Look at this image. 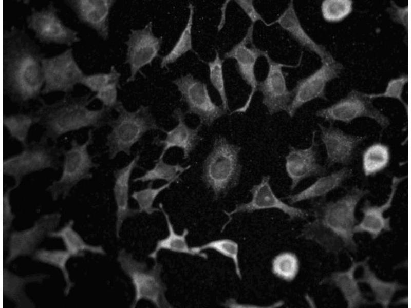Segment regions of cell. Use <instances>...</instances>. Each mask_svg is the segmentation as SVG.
<instances>
[{"label":"cell","mask_w":411,"mask_h":308,"mask_svg":"<svg viewBox=\"0 0 411 308\" xmlns=\"http://www.w3.org/2000/svg\"><path fill=\"white\" fill-rule=\"evenodd\" d=\"M40 46L23 28L3 32L4 93L21 107L39 102L44 86Z\"/></svg>","instance_id":"cell-1"},{"label":"cell","mask_w":411,"mask_h":308,"mask_svg":"<svg viewBox=\"0 0 411 308\" xmlns=\"http://www.w3.org/2000/svg\"><path fill=\"white\" fill-rule=\"evenodd\" d=\"M91 92L81 95L71 93L51 103L43 99L34 111L37 124L41 126L43 137L55 143L63 135L86 128L99 129L108 125L111 118V109L102 106L100 109L89 108L94 100Z\"/></svg>","instance_id":"cell-2"},{"label":"cell","mask_w":411,"mask_h":308,"mask_svg":"<svg viewBox=\"0 0 411 308\" xmlns=\"http://www.w3.org/2000/svg\"><path fill=\"white\" fill-rule=\"evenodd\" d=\"M240 150L239 146L230 142L223 136L215 138L212 149L203 163L201 180L212 191L215 200L224 197L238 185L242 171Z\"/></svg>","instance_id":"cell-3"},{"label":"cell","mask_w":411,"mask_h":308,"mask_svg":"<svg viewBox=\"0 0 411 308\" xmlns=\"http://www.w3.org/2000/svg\"><path fill=\"white\" fill-rule=\"evenodd\" d=\"M114 109L118 116L108 123L111 129L105 142L110 160L120 152L130 156L133 146L147 132L165 130L157 123L149 106L141 105L136 110L130 111L119 101Z\"/></svg>","instance_id":"cell-4"},{"label":"cell","mask_w":411,"mask_h":308,"mask_svg":"<svg viewBox=\"0 0 411 308\" xmlns=\"http://www.w3.org/2000/svg\"><path fill=\"white\" fill-rule=\"evenodd\" d=\"M370 191L353 186L335 201H327L325 198L311 202V212L338 235L345 243L347 250L357 252L354 239V227L358 223L356 209L360 200Z\"/></svg>","instance_id":"cell-5"},{"label":"cell","mask_w":411,"mask_h":308,"mask_svg":"<svg viewBox=\"0 0 411 308\" xmlns=\"http://www.w3.org/2000/svg\"><path fill=\"white\" fill-rule=\"evenodd\" d=\"M64 149L41 136L23 146L18 153L3 161V175L13 179L17 188L24 178L47 169L57 170L62 165L61 160Z\"/></svg>","instance_id":"cell-6"},{"label":"cell","mask_w":411,"mask_h":308,"mask_svg":"<svg viewBox=\"0 0 411 308\" xmlns=\"http://www.w3.org/2000/svg\"><path fill=\"white\" fill-rule=\"evenodd\" d=\"M93 141V132L90 129L83 143H80L72 139L70 147L64 149L61 175L46 188L53 201L66 198L80 182L92 178V169L99 167L88 150Z\"/></svg>","instance_id":"cell-7"},{"label":"cell","mask_w":411,"mask_h":308,"mask_svg":"<svg viewBox=\"0 0 411 308\" xmlns=\"http://www.w3.org/2000/svg\"><path fill=\"white\" fill-rule=\"evenodd\" d=\"M117 260L134 287L135 298L130 307H135L142 299L150 301L158 308L172 307L165 296L166 287L160 277L162 265L160 263L156 262L151 270H147L145 263L134 259L124 249L119 251Z\"/></svg>","instance_id":"cell-8"},{"label":"cell","mask_w":411,"mask_h":308,"mask_svg":"<svg viewBox=\"0 0 411 308\" xmlns=\"http://www.w3.org/2000/svg\"><path fill=\"white\" fill-rule=\"evenodd\" d=\"M315 115L331 125L335 122L348 125L357 119L367 118L379 125L381 134L390 124L389 118L374 105L368 93L356 89L331 105L317 110Z\"/></svg>","instance_id":"cell-9"},{"label":"cell","mask_w":411,"mask_h":308,"mask_svg":"<svg viewBox=\"0 0 411 308\" xmlns=\"http://www.w3.org/2000/svg\"><path fill=\"white\" fill-rule=\"evenodd\" d=\"M59 13L53 2L41 9L32 7L26 18L27 27L41 43L71 47L80 42L81 38L77 30L64 23Z\"/></svg>","instance_id":"cell-10"},{"label":"cell","mask_w":411,"mask_h":308,"mask_svg":"<svg viewBox=\"0 0 411 308\" xmlns=\"http://www.w3.org/2000/svg\"><path fill=\"white\" fill-rule=\"evenodd\" d=\"M44 86L42 95L54 92L71 94L85 74L77 62L72 48L42 60Z\"/></svg>","instance_id":"cell-11"},{"label":"cell","mask_w":411,"mask_h":308,"mask_svg":"<svg viewBox=\"0 0 411 308\" xmlns=\"http://www.w3.org/2000/svg\"><path fill=\"white\" fill-rule=\"evenodd\" d=\"M172 83L180 93V101L187 105L185 114L197 116L202 125L211 126L227 113L221 106L212 100L207 84L191 73L181 75L172 80Z\"/></svg>","instance_id":"cell-12"},{"label":"cell","mask_w":411,"mask_h":308,"mask_svg":"<svg viewBox=\"0 0 411 308\" xmlns=\"http://www.w3.org/2000/svg\"><path fill=\"white\" fill-rule=\"evenodd\" d=\"M163 37L156 36L153 32V23L149 21L143 28L130 30L128 40L125 42L126 54L125 64H128L130 75L126 82H134L137 74H142L141 69L151 66L153 61L159 57Z\"/></svg>","instance_id":"cell-13"},{"label":"cell","mask_w":411,"mask_h":308,"mask_svg":"<svg viewBox=\"0 0 411 308\" xmlns=\"http://www.w3.org/2000/svg\"><path fill=\"white\" fill-rule=\"evenodd\" d=\"M254 25L251 24L242 38L223 55L225 59H233L236 61L238 73L251 88L245 104L235 109L230 114L245 113L248 110L253 96L257 90L258 81L256 77L255 67L258 58L264 56L266 51L257 47L253 42Z\"/></svg>","instance_id":"cell-14"},{"label":"cell","mask_w":411,"mask_h":308,"mask_svg":"<svg viewBox=\"0 0 411 308\" xmlns=\"http://www.w3.org/2000/svg\"><path fill=\"white\" fill-rule=\"evenodd\" d=\"M343 65L335 60L322 63L321 67L307 77L298 80L292 90L293 97L286 112L291 118L305 104L316 99L328 100L326 87L330 81L339 76Z\"/></svg>","instance_id":"cell-15"},{"label":"cell","mask_w":411,"mask_h":308,"mask_svg":"<svg viewBox=\"0 0 411 308\" xmlns=\"http://www.w3.org/2000/svg\"><path fill=\"white\" fill-rule=\"evenodd\" d=\"M264 57L267 62L268 71L264 80L258 81L257 87V90L262 94V103L270 115L282 111L286 112L292 99L293 92L287 87L283 68H296L300 65L301 60L296 65L277 62L269 56L267 51Z\"/></svg>","instance_id":"cell-16"},{"label":"cell","mask_w":411,"mask_h":308,"mask_svg":"<svg viewBox=\"0 0 411 308\" xmlns=\"http://www.w3.org/2000/svg\"><path fill=\"white\" fill-rule=\"evenodd\" d=\"M320 138L326 153L327 168L335 165L348 166L356 158L359 146L366 140V135H356L346 132L330 124L326 126L318 123Z\"/></svg>","instance_id":"cell-17"},{"label":"cell","mask_w":411,"mask_h":308,"mask_svg":"<svg viewBox=\"0 0 411 308\" xmlns=\"http://www.w3.org/2000/svg\"><path fill=\"white\" fill-rule=\"evenodd\" d=\"M61 218V215L58 212L46 214L31 227L11 233L5 263H9L20 257L33 255L46 237L55 229Z\"/></svg>","instance_id":"cell-18"},{"label":"cell","mask_w":411,"mask_h":308,"mask_svg":"<svg viewBox=\"0 0 411 308\" xmlns=\"http://www.w3.org/2000/svg\"><path fill=\"white\" fill-rule=\"evenodd\" d=\"M316 131L312 132L311 145L305 148L290 145L285 157L286 172L291 180L290 190H293L303 180L320 177L328 173L325 165L320 162L319 144L315 140Z\"/></svg>","instance_id":"cell-19"},{"label":"cell","mask_w":411,"mask_h":308,"mask_svg":"<svg viewBox=\"0 0 411 308\" xmlns=\"http://www.w3.org/2000/svg\"><path fill=\"white\" fill-rule=\"evenodd\" d=\"M250 192L252 195L251 201L238 204L233 210L225 212V214L231 216L237 213H251L264 209H276L287 215L291 220L305 219L309 215L307 210L289 205L278 198L270 185L269 175L263 176L260 182L253 185Z\"/></svg>","instance_id":"cell-20"},{"label":"cell","mask_w":411,"mask_h":308,"mask_svg":"<svg viewBox=\"0 0 411 308\" xmlns=\"http://www.w3.org/2000/svg\"><path fill=\"white\" fill-rule=\"evenodd\" d=\"M407 176H394L391 180L390 190L386 201L383 204L373 205L369 200H366L361 211L363 214L362 220L354 227V233H367L372 239H376L382 234L392 230L390 217H384V213L393 205L394 197L400 184Z\"/></svg>","instance_id":"cell-21"},{"label":"cell","mask_w":411,"mask_h":308,"mask_svg":"<svg viewBox=\"0 0 411 308\" xmlns=\"http://www.w3.org/2000/svg\"><path fill=\"white\" fill-rule=\"evenodd\" d=\"M78 21L103 40L109 35V17L115 0H66Z\"/></svg>","instance_id":"cell-22"},{"label":"cell","mask_w":411,"mask_h":308,"mask_svg":"<svg viewBox=\"0 0 411 308\" xmlns=\"http://www.w3.org/2000/svg\"><path fill=\"white\" fill-rule=\"evenodd\" d=\"M172 116L177 121V125L170 130L164 131L166 134L164 139L155 138L153 141L154 144L162 146L158 159L164 158L167 150L176 147L182 150L183 159L186 160L203 139L199 134L202 125L199 124L195 128L189 127L185 121V114L179 107L174 109Z\"/></svg>","instance_id":"cell-23"},{"label":"cell","mask_w":411,"mask_h":308,"mask_svg":"<svg viewBox=\"0 0 411 308\" xmlns=\"http://www.w3.org/2000/svg\"><path fill=\"white\" fill-rule=\"evenodd\" d=\"M273 23L278 24L302 47L317 54L321 63L332 62L335 60L324 46L315 42L305 30L292 0L289 2L286 9Z\"/></svg>","instance_id":"cell-24"},{"label":"cell","mask_w":411,"mask_h":308,"mask_svg":"<svg viewBox=\"0 0 411 308\" xmlns=\"http://www.w3.org/2000/svg\"><path fill=\"white\" fill-rule=\"evenodd\" d=\"M140 158V153L138 152L127 165L114 172L113 193L117 207L116 234L118 238L124 220L139 213L138 209L129 207L128 201L130 176L134 169L137 167Z\"/></svg>","instance_id":"cell-25"},{"label":"cell","mask_w":411,"mask_h":308,"mask_svg":"<svg viewBox=\"0 0 411 308\" xmlns=\"http://www.w3.org/2000/svg\"><path fill=\"white\" fill-rule=\"evenodd\" d=\"M353 176V169L349 166L318 177L310 185L302 191L290 195L286 198L290 205L302 201L324 198L330 192L342 187L344 183Z\"/></svg>","instance_id":"cell-26"},{"label":"cell","mask_w":411,"mask_h":308,"mask_svg":"<svg viewBox=\"0 0 411 308\" xmlns=\"http://www.w3.org/2000/svg\"><path fill=\"white\" fill-rule=\"evenodd\" d=\"M351 261V265L347 270L331 273L329 277L321 281V284L328 283L338 288L346 302L348 308L370 305L371 302L365 297L359 285L358 279L354 276L362 261H356L352 258Z\"/></svg>","instance_id":"cell-27"},{"label":"cell","mask_w":411,"mask_h":308,"mask_svg":"<svg viewBox=\"0 0 411 308\" xmlns=\"http://www.w3.org/2000/svg\"><path fill=\"white\" fill-rule=\"evenodd\" d=\"M48 277L45 274H33L21 276L7 268H4V296L14 303L18 307H34V303L26 292V286L30 283H41Z\"/></svg>","instance_id":"cell-28"},{"label":"cell","mask_w":411,"mask_h":308,"mask_svg":"<svg viewBox=\"0 0 411 308\" xmlns=\"http://www.w3.org/2000/svg\"><path fill=\"white\" fill-rule=\"evenodd\" d=\"M300 237L315 242L325 252L335 256L347 249L343 240L316 218L303 226Z\"/></svg>","instance_id":"cell-29"},{"label":"cell","mask_w":411,"mask_h":308,"mask_svg":"<svg viewBox=\"0 0 411 308\" xmlns=\"http://www.w3.org/2000/svg\"><path fill=\"white\" fill-rule=\"evenodd\" d=\"M369 258L367 257L362 261L361 266L363 268V274L358 281L359 283L366 284L370 287L373 295L374 303L387 308L396 292L406 287L397 281H385L379 279L368 264Z\"/></svg>","instance_id":"cell-30"},{"label":"cell","mask_w":411,"mask_h":308,"mask_svg":"<svg viewBox=\"0 0 411 308\" xmlns=\"http://www.w3.org/2000/svg\"><path fill=\"white\" fill-rule=\"evenodd\" d=\"M74 221L69 220L61 228L50 233L48 236L62 240L65 250L72 257H82L86 252L105 255V252L101 245H94L86 243L81 235L73 228Z\"/></svg>","instance_id":"cell-31"},{"label":"cell","mask_w":411,"mask_h":308,"mask_svg":"<svg viewBox=\"0 0 411 308\" xmlns=\"http://www.w3.org/2000/svg\"><path fill=\"white\" fill-rule=\"evenodd\" d=\"M391 151L389 145L381 142L367 146L362 155V168L364 176L373 177L382 172L389 165Z\"/></svg>","instance_id":"cell-32"},{"label":"cell","mask_w":411,"mask_h":308,"mask_svg":"<svg viewBox=\"0 0 411 308\" xmlns=\"http://www.w3.org/2000/svg\"><path fill=\"white\" fill-rule=\"evenodd\" d=\"M188 8L189 10L188 20L178 38L166 55L159 56L160 66L162 69L167 68L168 65L175 63L182 56L189 51L198 54L193 49L192 41V27L195 14V6L192 2H189Z\"/></svg>","instance_id":"cell-33"},{"label":"cell","mask_w":411,"mask_h":308,"mask_svg":"<svg viewBox=\"0 0 411 308\" xmlns=\"http://www.w3.org/2000/svg\"><path fill=\"white\" fill-rule=\"evenodd\" d=\"M161 211L163 213L167 225L169 234L164 239L159 240L156 244L155 250L148 255V257L156 260L157 254L161 249L168 250L174 253H183L196 256L195 253L188 246L186 237L189 234L187 228H184L181 235L177 234L171 222L168 214L163 208V204H159Z\"/></svg>","instance_id":"cell-34"},{"label":"cell","mask_w":411,"mask_h":308,"mask_svg":"<svg viewBox=\"0 0 411 308\" xmlns=\"http://www.w3.org/2000/svg\"><path fill=\"white\" fill-rule=\"evenodd\" d=\"M37 123L34 111L5 115L3 118L4 126L10 136L19 142L22 147L27 144L30 130Z\"/></svg>","instance_id":"cell-35"},{"label":"cell","mask_w":411,"mask_h":308,"mask_svg":"<svg viewBox=\"0 0 411 308\" xmlns=\"http://www.w3.org/2000/svg\"><path fill=\"white\" fill-rule=\"evenodd\" d=\"M71 257L67 251L61 249L41 248L37 249L33 254L35 260L55 267L62 272L66 284L64 291L66 296L74 285L70 279L67 267V263Z\"/></svg>","instance_id":"cell-36"},{"label":"cell","mask_w":411,"mask_h":308,"mask_svg":"<svg viewBox=\"0 0 411 308\" xmlns=\"http://www.w3.org/2000/svg\"><path fill=\"white\" fill-rule=\"evenodd\" d=\"M154 166L146 170L141 176L133 179V182H150L156 180H163L167 182L179 179V176L191 168V165L183 167L179 163L168 164L164 162L163 158L157 159L155 161Z\"/></svg>","instance_id":"cell-37"},{"label":"cell","mask_w":411,"mask_h":308,"mask_svg":"<svg viewBox=\"0 0 411 308\" xmlns=\"http://www.w3.org/2000/svg\"><path fill=\"white\" fill-rule=\"evenodd\" d=\"M191 249L196 256L206 259L208 258L207 255L201 253L206 249L214 250L222 256L231 259L233 262L237 276L240 279L241 278L238 258L239 245L235 241L227 238L217 239L200 246L192 247Z\"/></svg>","instance_id":"cell-38"},{"label":"cell","mask_w":411,"mask_h":308,"mask_svg":"<svg viewBox=\"0 0 411 308\" xmlns=\"http://www.w3.org/2000/svg\"><path fill=\"white\" fill-rule=\"evenodd\" d=\"M300 270V261L291 252H283L274 256L271 261V272L278 279L290 282L296 277Z\"/></svg>","instance_id":"cell-39"},{"label":"cell","mask_w":411,"mask_h":308,"mask_svg":"<svg viewBox=\"0 0 411 308\" xmlns=\"http://www.w3.org/2000/svg\"><path fill=\"white\" fill-rule=\"evenodd\" d=\"M223 62L224 60L221 59L219 52L216 50L214 59L206 62V64L208 67L210 82L220 97L221 106L227 112L230 109L223 76Z\"/></svg>","instance_id":"cell-40"},{"label":"cell","mask_w":411,"mask_h":308,"mask_svg":"<svg viewBox=\"0 0 411 308\" xmlns=\"http://www.w3.org/2000/svg\"><path fill=\"white\" fill-rule=\"evenodd\" d=\"M353 4L352 0H324L321 6L322 17L328 23L340 22L351 13Z\"/></svg>","instance_id":"cell-41"},{"label":"cell","mask_w":411,"mask_h":308,"mask_svg":"<svg viewBox=\"0 0 411 308\" xmlns=\"http://www.w3.org/2000/svg\"><path fill=\"white\" fill-rule=\"evenodd\" d=\"M172 181L157 188H153V182L150 181L147 186L143 189L135 191L130 195L138 203L139 213L144 212L151 215L159 209L153 207V203L158 195L164 190L169 188L175 182Z\"/></svg>","instance_id":"cell-42"},{"label":"cell","mask_w":411,"mask_h":308,"mask_svg":"<svg viewBox=\"0 0 411 308\" xmlns=\"http://www.w3.org/2000/svg\"><path fill=\"white\" fill-rule=\"evenodd\" d=\"M121 76V73L117 70L114 65H112L108 72L85 74L80 84L86 87L91 92L96 93L110 84L119 83Z\"/></svg>","instance_id":"cell-43"},{"label":"cell","mask_w":411,"mask_h":308,"mask_svg":"<svg viewBox=\"0 0 411 308\" xmlns=\"http://www.w3.org/2000/svg\"><path fill=\"white\" fill-rule=\"evenodd\" d=\"M407 74H403L399 76L390 79L386 86L385 91L379 93H368V97L374 100L379 98H391L397 100L407 109V104L403 100L402 94L405 85L407 83Z\"/></svg>","instance_id":"cell-44"},{"label":"cell","mask_w":411,"mask_h":308,"mask_svg":"<svg viewBox=\"0 0 411 308\" xmlns=\"http://www.w3.org/2000/svg\"><path fill=\"white\" fill-rule=\"evenodd\" d=\"M120 88L119 83L110 84L96 92L93 98L99 100L102 103V106L113 109L119 101L118 89Z\"/></svg>","instance_id":"cell-45"},{"label":"cell","mask_w":411,"mask_h":308,"mask_svg":"<svg viewBox=\"0 0 411 308\" xmlns=\"http://www.w3.org/2000/svg\"><path fill=\"white\" fill-rule=\"evenodd\" d=\"M16 188L14 186H10L5 190L3 195V232L4 240H6L8 232L12 224L15 215L12 211L10 202L11 193Z\"/></svg>","instance_id":"cell-46"},{"label":"cell","mask_w":411,"mask_h":308,"mask_svg":"<svg viewBox=\"0 0 411 308\" xmlns=\"http://www.w3.org/2000/svg\"><path fill=\"white\" fill-rule=\"evenodd\" d=\"M390 6L387 7V12L390 18L396 23L403 26L407 31L408 28V6L401 7L391 1Z\"/></svg>","instance_id":"cell-47"},{"label":"cell","mask_w":411,"mask_h":308,"mask_svg":"<svg viewBox=\"0 0 411 308\" xmlns=\"http://www.w3.org/2000/svg\"><path fill=\"white\" fill-rule=\"evenodd\" d=\"M235 2L251 21V24H254L257 21H261L266 26H270L273 25V22L268 23L265 21L261 15L255 7L253 1L236 0Z\"/></svg>","instance_id":"cell-48"}]
</instances>
